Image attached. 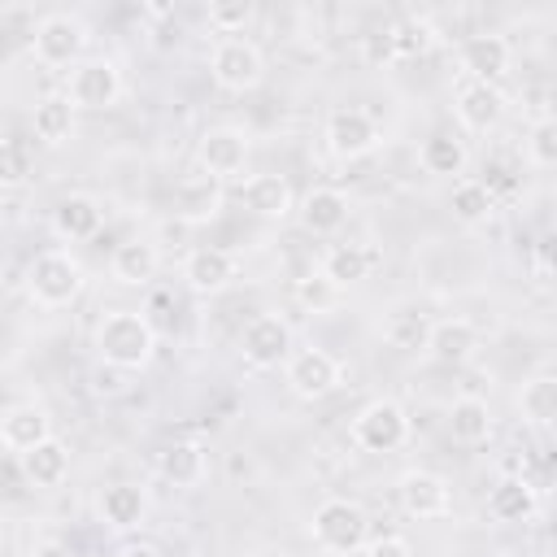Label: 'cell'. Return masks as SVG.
<instances>
[{
    "mask_svg": "<svg viewBox=\"0 0 557 557\" xmlns=\"http://www.w3.org/2000/svg\"><path fill=\"white\" fill-rule=\"evenodd\" d=\"M205 17H209V26H213L222 39H231V35H239V30L252 22V4H248V0H213Z\"/></svg>",
    "mask_w": 557,
    "mask_h": 557,
    "instance_id": "obj_37",
    "label": "cell"
},
{
    "mask_svg": "<svg viewBox=\"0 0 557 557\" xmlns=\"http://www.w3.org/2000/svg\"><path fill=\"white\" fill-rule=\"evenodd\" d=\"M65 96L74 109L83 113H100V109H113L122 100V70L104 57H87L78 61L70 74H65Z\"/></svg>",
    "mask_w": 557,
    "mask_h": 557,
    "instance_id": "obj_6",
    "label": "cell"
},
{
    "mask_svg": "<svg viewBox=\"0 0 557 557\" xmlns=\"http://www.w3.org/2000/svg\"><path fill=\"white\" fill-rule=\"evenodd\" d=\"M405 440H409V413H405L400 400L379 396V400H370V405L357 409V418H352V444L361 453H396Z\"/></svg>",
    "mask_w": 557,
    "mask_h": 557,
    "instance_id": "obj_4",
    "label": "cell"
},
{
    "mask_svg": "<svg viewBox=\"0 0 557 557\" xmlns=\"http://www.w3.org/2000/svg\"><path fill=\"white\" fill-rule=\"evenodd\" d=\"M374 261H379V252H374L370 244H335V248L322 257V270H326L339 287H352V283L370 278Z\"/></svg>",
    "mask_w": 557,
    "mask_h": 557,
    "instance_id": "obj_31",
    "label": "cell"
},
{
    "mask_svg": "<svg viewBox=\"0 0 557 557\" xmlns=\"http://www.w3.org/2000/svg\"><path fill=\"white\" fill-rule=\"evenodd\" d=\"M83 287H87V270L78 265V257L61 248H48L26 265V292L39 309H65L83 296Z\"/></svg>",
    "mask_w": 557,
    "mask_h": 557,
    "instance_id": "obj_3",
    "label": "cell"
},
{
    "mask_svg": "<svg viewBox=\"0 0 557 557\" xmlns=\"http://www.w3.org/2000/svg\"><path fill=\"white\" fill-rule=\"evenodd\" d=\"M239 196H244V205H248L257 218H287V213H296L292 183H287L283 174H248Z\"/></svg>",
    "mask_w": 557,
    "mask_h": 557,
    "instance_id": "obj_25",
    "label": "cell"
},
{
    "mask_svg": "<svg viewBox=\"0 0 557 557\" xmlns=\"http://www.w3.org/2000/svg\"><path fill=\"white\" fill-rule=\"evenodd\" d=\"M474 348H479V331H474V322H466V318H444V322H435L431 344H426V352H431L440 366H461V361L474 357Z\"/></svg>",
    "mask_w": 557,
    "mask_h": 557,
    "instance_id": "obj_26",
    "label": "cell"
},
{
    "mask_svg": "<svg viewBox=\"0 0 557 557\" xmlns=\"http://www.w3.org/2000/svg\"><path fill=\"white\" fill-rule=\"evenodd\" d=\"M239 352L252 370H274V366H287V357L296 352L292 348V326L287 318L278 313H257L244 331H239Z\"/></svg>",
    "mask_w": 557,
    "mask_h": 557,
    "instance_id": "obj_10",
    "label": "cell"
},
{
    "mask_svg": "<svg viewBox=\"0 0 557 557\" xmlns=\"http://www.w3.org/2000/svg\"><path fill=\"white\" fill-rule=\"evenodd\" d=\"M122 374H126V370L100 366V370H96V392H122Z\"/></svg>",
    "mask_w": 557,
    "mask_h": 557,
    "instance_id": "obj_41",
    "label": "cell"
},
{
    "mask_svg": "<svg viewBox=\"0 0 557 557\" xmlns=\"http://www.w3.org/2000/svg\"><path fill=\"white\" fill-rule=\"evenodd\" d=\"M30 170H35V157L26 152V144L17 135H9L4 148H0V183L4 187H17V183H26Z\"/></svg>",
    "mask_w": 557,
    "mask_h": 557,
    "instance_id": "obj_38",
    "label": "cell"
},
{
    "mask_svg": "<svg viewBox=\"0 0 557 557\" xmlns=\"http://www.w3.org/2000/svg\"><path fill=\"white\" fill-rule=\"evenodd\" d=\"M35 57L44 61V65H52V70H61V65H78L83 61V48H87V26L74 17V13H44L39 22H35Z\"/></svg>",
    "mask_w": 557,
    "mask_h": 557,
    "instance_id": "obj_8",
    "label": "cell"
},
{
    "mask_svg": "<svg viewBox=\"0 0 557 557\" xmlns=\"http://www.w3.org/2000/svg\"><path fill=\"white\" fill-rule=\"evenodd\" d=\"M487 513L496 522H527L535 513V487L522 474H505L487 492Z\"/></svg>",
    "mask_w": 557,
    "mask_h": 557,
    "instance_id": "obj_28",
    "label": "cell"
},
{
    "mask_svg": "<svg viewBox=\"0 0 557 557\" xmlns=\"http://www.w3.org/2000/svg\"><path fill=\"white\" fill-rule=\"evenodd\" d=\"M518 409L535 426H557V374H531L518 392Z\"/></svg>",
    "mask_w": 557,
    "mask_h": 557,
    "instance_id": "obj_33",
    "label": "cell"
},
{
    "mask_svg": "<svg viewBox=\"0 0 557 557\" xmlns=\"http://www.w3.org/2000/svg\"><path fill=\"white\" fill-rule=\"evenodd\" d=\"M183 278L196 296H218L239 278V257L231 248H218V244L191 248L187 261H183Z\"/></svg>",
    "mask_w": 557,
    "mask_h": 557,
    "instance_id": "obj_14",
    "label": "cell"
},
{
    "mask_svg": "<svg viewBox=\"0 0 557 557\" xmlns=\"http://www.w3.org/2000/svg\"><path fill=\"white\" fill-rule=\"evenodd\" d=\"M209 74L222 91H252L261 78H265V57L252 39L244 35H231V39H218L213 52H209Z\"/></svg>",
    "mask_w": 557,
    "mask_h": 557,
    "instance_id": "obj_5",
    "label": "cell"
},
{
    "mask_svg": "<svg viewBox=\"0 0 557 557\" xmlns=\"http://www.w3.org/2000/svg\"><path fill=\"white\" fill-rule=\"evenodd\" d=\"M17 466H22V474H26V483H30V487L52 492V487H61V483L70 479V448L52 435V440L35 444L30 453H22V457H17Z\"/></svg>",
    "mask_w": 557,
    "mask_h": 557,
    "instance_id": "obj_23",
    "label": "cell"
},
{
    "mask_svg": "<svg viewBox=\"0 0 557 557\" xmlns=\"http://www.w3.org/2000/svg\"><path fill=\"white\" fill-rule=\"evenodd\" d=\"M383 48L396 61H413V57H422V52L435 48V26L426 17H400V22H392L383 30Z\"/></svg>",
    "mask_w": 557,
    "mask_h": 557,
    "instance_id": "obj_30",
    "label": "cell"
},
{
    "mask_svg": "<svg viewBox=\"0 0 557 557\" xmlns=\"http://www.w3.org/2000/svg\"><path fill=\"white\" fill-rule=\"evenodd\" d=\"M104 226V209L96 196H65L57 209H52V231L70 244H83V239H96Z\"/></svg>",
    "mask_w": 557,
    "mask_h": 557,
    "instance_id": "obj_22",
    "label": "cell"
},
{
    "mask_svg": "<svg viewBox=\"0 0 557 557\" xmlns=\"http://www.w3.org/2000/svg\"><path fill=\"white\" fill-rule=\"evenodd\" d=\"M448 205H453V218H457V222L479 226V222H487V213L496 209V196H492V187L479 183V178H457L453 191H448Z\"/></svg>",
    "mask_w": 557,
    "mask_h": 557,
    "instance_id": "obj_34",
    "label": "cell"
},
{
    "mask_svg": "<svg viewBox=\"0 0 557 557\" xmlns=\"http://www.w3.org/2000/svg\"><path fill=\"white\" fill-rule=\"evenodd\" d=\"M117 557H161V548H152V544L135 540V544H122V553H117Z\"/></svg>",
    "mask_w": 557,
    "mask_h": 557,
    "instance_id": "obj_42",
    "label": "cell"
},
{
    "mask_svg": "<svg viewBox=\"0 0 557 557\" xmlns=\"http://www.w3.org/2000/svg\"><path fill=\"white\" fill-rule=\"evenodd\" d=\"M431 331H435V318H431L422 305H413V300L392 305V309L383 313V322H379L383 344H392V348H400V352L426 348V344H431Z\"/></svg>",
    "mask_w": 557,
    "mask_h": 557,
    "instance_id": "obj_18",
    "label": "cell"
},
{
    "mask_svg": "<svg viewBox=\"0 0 557 557\" xmlns=\"http://www.w3.org/2000/svg\"><path fill=\"white\" fill-rule=\"evenodd\" d=\"M396 496H400V509L418 522H435L453 513V487L435 470H405L396 483Z\"/></svg>",
    "mask_w": 557,
    "mask_h": 557,
    "instance_id": "obj_12",
    "label": "cell"
},
{
    "mask_svg": "<svg viewBox=\"0 0 557 557\" xmlns=\"http://www.w3.org/2000/svg\"><path fill=\"white\" fill-rule=\"evenodd\" d=\"M309 535L331 557L366 553V544H370V513L357 500H348V496H326L313 509V518H309Z\"/></svg>",
    "mask_w": 557,
    "mask_h": 557,
    "instance_id": "obj_2",
    "label": "cell"
},
{
    "mask_svg": "<svg viewBox=\"0 0 557 557\" xmlns=\"http://www.w3.org/2000/svg\"><path fill=\"white\" fill-rule=\"evenodd\" d=\"M527 157L540 170H557V117H540L527 131Z\"/></svg>",
    "mask_w": 557,
    "mask_h": 557,
    "instance_id": "obj_36",
    "label": "cell"
},
{
    "mask_svg": "<svg viewBox=\"0 0 557 557\" xmlns=\"http://www.w3.org/2000/svg\"><path fill=\"white\" fill-rule=\"evenodd\" d=\"M457 61H461V78H479V83H500L509 74V39L505 35H466L461 48H457Z\"/></svg>",
    "mask_w": 557,
    "mask_h": 557,
    "instance_id": "obj_15",
    "label": "cell"
},
{
    "mask_svg": "<svg viewBox=\"0 0 557 557\" xmlns=\"http://www.w3.org/2000/svg\"><path fill=\"white\" fill-rule=\"evenodd\" d=\"M74 113H78V109L70 104L65 91H57V96H39L35 109H30V131H35V139L48 144V148L70 144V139H74V126H78Z\"/></svg>",
    "mask_w": 557,
    "mask_h": 557,
    "instance_id": "obj_20",
    "label": "cell"
},
{
    "mask_svg": "<svg viewBox=\"0 0 557 557\" xmlns=\"http://www.w3.org/2000/svg\"><path fill=\"white\" fill-rule=\"evenodd\" d=\"M44 440H52V418H48L44 405H35V400H13V405L0 413V444H4L13 457L30 453V448L44 444Z\"/></svg>",
    "mask_w": 557,
    "mask_h": 557,
    "instance_id": "obj_16",
    "label": "cell"
},
{
    "mask_svg": "<svg viewBox=\"0 0 557 557\" xmlns=\"http://www.w3.org/2000/svg\"><path fill=\"white\" fill-rule=\"evenodd\" d=\"M466 161H470L466 139L453 135V131H431V135L418 144V165H422L426 174H444V178H453V174L466 170Z\"/></svg>",
    "mask_w": 557,
    "mask_h": 557,
    "instance_id": "obj_29",
    "label": "cell"
},
{
    "mask_svg": "<svg viewBox=\"0 0 557 557\" xmlns=\"http://www.w3.org/2000/svg\"><path fill=\"white\" fill-rule=\"evenodd\" d=\"M283 379L300 400H322L344 383V366L326 348H296L283 366Z\"/></svg>",
    "mask_w": 557,
    "mask_h": 557,
    "instance_id": "obj_11",
    "label": "cell"
},
{
    "mask_svg": "<svg viewBox=\"0 0 557 557\" xmlns=\"http://www.w3.org/2000/svg\"><path fill=\"white\" fill-rule=\"evenodd\" d=\"M383 144V126L370 109L361 104H339L326 113V148L339 157V161H357V157H370L374 148Z\"/></svg>",
    "mask_w": 557,
    "mask_h": 557,
    "instance_id": "obj_7",
    "label": "cell"
},
{
    "mask_svg": "<svg viewBox=\"0 0 557 557\" xmlns=\"http://www.w3.org/2000/svg\"><path fill=\"white\" fill-rule=\"evenodd\" d=\"M96 513L104 527L113 531H131L148 518V492L139 483H109L100 496H96Z\"/></svg>",
    "mask_w": 557,
    "mask_h": 557,
    "instance_id": "obj_19",
    "label": "cell"
},
{
    "mask_svg": "<svg viewBox=\"0 0 557 557\" xmlns=\"http://www.w3.org/2000/svg\"><path fill=\"white\" fill-rule=\"evenodd\" d=\"M26 557H74L61 540H35L30 548H26Z\"/></svg>",
    "mask_w": 557,
    "mask_h": 557,
    "instance_id": "obj_40",
    "label": "cell"
},
{
    "mask_svg": "<svg viewBox=\"0 0 557 557\" xmlns=\"http://www.w3.org/2000/svg\"><path fill=\"white\" fill-rule=\"evenodd\" d=\"M157 265H161V257H157V244H148V239H126V244H117L113 257H109L113 278L126 283V287L152 283V278H157Z\"/></svg>",
    "mask_w": 557,
    "mask_h": 557,
    "instance_id": "obj_27",
    "label": "cell"
},
{
    "mask_svg": "<svg viewBox=\"0 0 557 557\" xmlns=\"http://www.w3.org/2000/svg\"><path fill=\"white\" fill-rule=\"evenodd\" d=\"M292 292H296V305L309 309V313H331V309H339V300H344V287H339L326 270H309V274H300Z\"/></svg>",
    "mask_w": 557,
    "mask_h": 557,
    "instance_id": "obj_35",
    "label": "cell"
},
{
    "mask_svg": "<svg viewBox=\"0 0 557 557\" xmlns=\"http://www.w3.org/2000/svg\"><path fill=\"white\" fill-rule=\"evenodd\" d=\"M348 196L339 187H313L300 205H296V218L309 235H335L344 222H348Z\"/></svg>",
    "mask_w": 557,
    "mask_h": 557,
    "instance_id": "obj_21",
    "label": "cell"
},
{
    "mask_svg": "<svg viewBox=\"0 0 557 557\" xmlns=\"http://www.w3.org/2000/svg\"><path fill=\"white\" fill-rule=\"evenodd\" d=\"M248 152H252V144L239 126H209L196 144V165L205 174H213L218 183H231V178H244Z\"/></svg>",
    "mask_w": 557,
    "mask_h": 557,
    "instance_id": "obj_9",
    "label": "cell"
},
{
    "mask_svg": "<svg viewBox=\"0 0 557 557\" xmlns=\"http://www.w3.org/2000/svg\"><path fill=\"white\" fill-rule=\"evenodd\" d=\"M453 113H457V122H461L466 131L487 135V131H496L500 117H505V96H500L496 83L457 78V87H453Z\"/></svg>",
    "mask_w": 557,
    "mask_h": 557,
    "instance_id": "obj_13",
    "label": "cell"
},
{
    "mask_svg": "<svg viewBox=\"0 0 557 557\" xmlns=\"http://www.w3.org/2000/svg\"><path fill=\"white\" fill-rule=\"evenodd\" d=\"M366 557H413V548L405 535H379L366 544Z\"/></svg>",
    "mask_w": 557,
    "mask_h": 557,
    "instance_id": "obj_39",
    "label": "cell"
},
{
    "mask_svg": "<svg viewBox=\"0 0 557 557\" xmlns=\"http://www.w3.org/2000/svg\"><path fill=\"white\" fill-rule=\"evenodd\" d=\"M157 474H161L165 483H174V487H196V483H205V474H209V453H205V444H196V440H174L170 448H161Z\"/></svg>",
    "mask_w": 557,
    "mask_h": 557,
    "instance_id": "obj_24",
    "label": "cell"
},
{
    "mask_svg": "<svg viewBox=\"0 0 557 557\" xmlns=\"http://www.w3.org/2000/svg\"><path fill=\"white\" fill-rule=\"evenodd\" d=\"M222 200H226V196H222V183H218L213 174H205V170L183 174V178L174 183V218H183V222H191V226L218 218V213H222Z\"/></svg>",
    "mask_w": 557,
    "mask_h": 557,
    "instance_id": "obj_17",
    "label": "cell"
},
{
    "mask_svg": "<svg viewBox=\"0 0 557 557\" xmlns=\"http://www.w3.org/2000/svg\"><path fill=\"white\" fill-rule=\"evenodd\" d=\"M96 357L100 366H113V370H144L157 352V326L148 322V313L139 309H109L100 322H96Z\"/></svg>",
    "mask_w": 557,
    "mask_h": 557,
    "instance_id": "obj_1",
    "label": "cell"
},
{
    "mask_svg": "<svg viewBox=\"0 0 557 557\" xmlns=\"http://www.w3.org/2000/svg\"><path fill=\"white\" fill-rule=\"evenodd\" d=\"M448 431L457 444H483L492 435V409L479 396H457L448 405Z\"/></svg>",
    "mask_w": 557,
    "mask_h": 557,
    "instance_id": "obj_32",
    "label": "cell"
}]
</instances>
